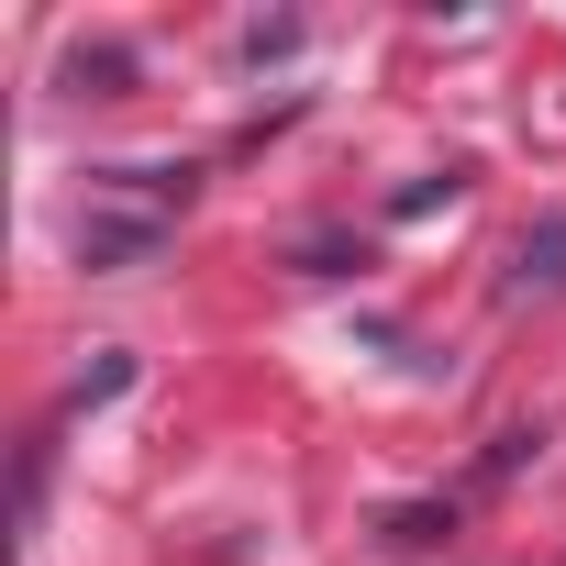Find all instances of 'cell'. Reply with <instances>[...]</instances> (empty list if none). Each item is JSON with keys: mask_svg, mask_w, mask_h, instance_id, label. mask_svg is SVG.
Returning <instances> with one entry per match:
<instances>
[{"mask_svg": "<svg viewBox=\"0 0 566 566\" xmlns=\"http://www.w3.org/2000/svg\"><path fill=\"white\" fill-rule=\"evenodd\" d=\"M511 290H566V222L522 233V277H511Z\"/></svg>", "mask_w": 566, "mask_h": 566, "instance_id": "7a4b0ae2", "label": "cell"}, {"mask_svg": "<svg viewBox=\"0 0 566 566\" xmlns=\"http://www.w3.org/2000/svg\"><path fill=\"white\" fill-rule=\"evenodd\" d=\"M178 211H189V167H101L90 211H78V255L90 266H134V255H156V233Z\"/></svg>", "mask_w": 566, "mask_h": 566, "instance_id": "6da1fadb", "label": "cell"}]
</instances>
